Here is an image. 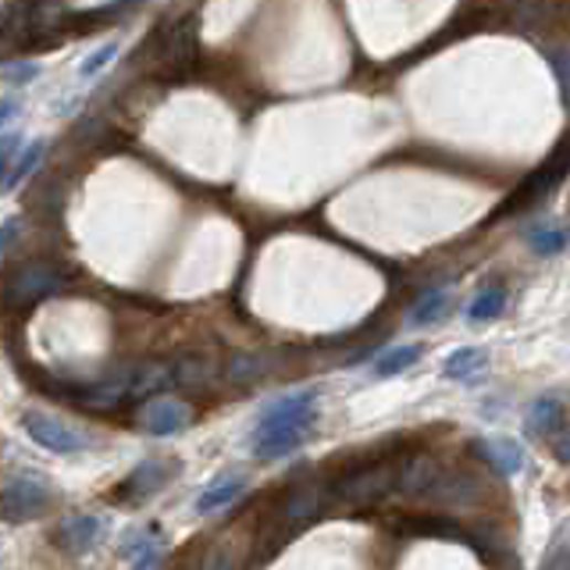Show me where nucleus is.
Returning a JSON list of instances; mask_svg holds the SVG:
<instances>
[{"mask_svg": "<svg viewBox=\"0 0 570 570\" xmlns=\"http://www.w3.org/2000/svg\"><path fill=\"white\" fill-rule=\"evenodd\" d=\"M211 378L208 360L203 357H171V360H136L122 363L101 382L86 389H75V395L89 407H115L129 400H147V395H161L168 389H193Z\"/></svg>", "mask_w": 570, "mask_h": 570, "instance_id": "f257e3e1", "label": "nucleus"}, {"mask_svg": "<svg viewBox=\"0 0 570 570\" xmlns=\"http://www.w3.org/2000/svg\"><path fill=\"white\" fill-rule=\"evenodd\" d=\"M61 272L54 264H43V261H29L11 267L8 275H0V307L22 314L29 307H36L40 299H46L51 293L61 289Z\"/></svg>", "mask_w": 570, "mask_h": 570, "instance_id": "f03ea898", "label": "nucleus"}, {"mask_svg": "<svg viewBox=\"0 0 570 570\" xmlns=\"http://www.w3.org/2000/svg\"><path fill=\"white\" fill-rule=\"evenodd\" d=\"M392 485H395V464L371 461L346 471L336 485H328V496L331 503H346V506H374L382 499H392Z\"/></svg>", "mask_w": 570, "mask_h": 570, "instance_id": "7ed1b4c3", "label": "nucleus"}, {"mask_svg": "<svg viewBox=\"0 0 570 570\" xmlns=\"http://www.w3.org/2000/svg\"><path fill=\"white\" fill-rule=\"evenodd\" d=\"M51 503H54V493L40 474H11V478L0 482V517H4L8 525H22V520L43 517L51 510Z\"/></svg>", "mask_w": 570, "mask_h": 570, "instance_id": "20e7f679", "label": "nucleus"}, {"mask_svg": "<svg viewBox=\"0 0 570 570\" xmlns=\"http://www.w3.org/2000/svg\"><path fill=\"white\" fill-rule=\"evenodd\" d=\"M22 428L25 435L36 442V446L51 450L57 456H72V453H83L89 446V439L78 432L75 424L61 421V418H51L43 414V410H29V414L22 418Z\"/></svg>", "mask_w": 570, "mask_h": 570, "instance_id": "39448f33", "label": "nucleus"}, {"mask_svg": "<svg viewBox=\"0 0 570 570\" xmlns=\"http://www.w3.org/2000/svg\"><path fill=\"white\" fill-rule=\"evenodd\" d=\"M478 499H482V482L474 478V474L439 461L424 503H432V506H474Z\"/></svg>", "mask_w": 570, "mask_h": 570, "instance_id": "423d86ee", "label": "nucleus"}, {"mask_svg": "<svg viewBox=\"0 0 570 570\" xmlns=\"http://www.w3.org/2000/svg\"><path fill=\"white\" fill-rule=\"evenodd\" d=\"M318 418V392L299 389L289 395H278L275 403L261 410L257 432H275V428H296V424H314Z\"/></svg>", "mask_w": 570, "mask_h": 570, "instance_id": "0eeeda50", "label": "nucleus"}, {"mask_svg": "<svg viewBox=\"0 0 570 570\" xmlns=\"http://www.w3.org/2000/svg\"><path fill=\"white\" fill-rule=\"evenodd\" d=\"M161 61L168 65V72H176V75H186L189 68L197 65V14L193 11H186L182 19L165 25Z\"/></svg>", "mask_w": 570, "mask_h": 570, "instance_id": "6e6552de", "label": "nucleus"}, {"mask_svg": "<svg viewBox=\"0 0 570 570\" xmlns=\"http://www.w3.org/2000/svg\"><path fill=\"white\" fill-rule=\"evenodd\" d=\"M193 424V407L176 395H161L139 410V428L154 439H168V435H182L186 428Z\"/></svg>", "mask_w": 570, "mask_h": 570, "instance_id": "1a4fd4ad", "label": "nucleus"}, {"mask_svg": "<svg viewBox=\"0 0 570 570\" xmlns=\"http://www.w3.org/2000/svg\"><path fill=\"white\" fill-rule=\"evenodd\" d=\"M101 531H104V520L97 514H75L54 528V546L61 552H68V557H83V552L97 546Z\"/></svg>", "mask_w": 570, "mask_h": 570, "instance_id": "9d476101", "label": "nucleus"}, {"mask_svg": "<svg viewBox=\"0 0 570 570\" xmlns=\"http://www.w3.org/2000/svg\"><path fill=\"white\" fill-rule=\"evenodd\" d=\"M314 424H296V428H275V432H253L250 446L257 461H282V456L296 453L310 439Z\"/></svg>", "mask_w": 570, "mask_h": 570, "instance_id": "9b49d317", "label": "nucleus"}, {"mask_svg": "<svg viewBox=\"0 0 570 570\" xmlns=\"http://www.w3.org/2000/svg\"><path fill=\"white\" fill-rule=\"evenodd\" d=\"M560 179H563V147H557V154H552L549 165H542V168L535 171V176L525 179V186L517 189V193L510 197V203H506L503 211H525V208H531V203L542 200Z\"/></svg>", "mask_w": 570, "mask_h": 570, "instance_id": "f8f14e48", "label": "nucleus"}, {"mask_svg": "<svg viewBox=\"0 0 570 570\" xmlns=\"http://www.w3.org/2000/svg\"><path fill=\"white\" fill-rule=\"evenodd\" d=\"M250 488V478L243 471H225L218 474L211 485H203V493L197 496V514H214V510H225L235 499Z\"/></svg>", "mask_w": 570, "mask_h": 570, "instance_id": "ddd939ff", "label": "nucleus"}, {"mask_svg": "<svg viewBox=\"0 0 570 570\" xmlns=\"http://www.w3.org/2000/svg\"><path fill=\"white\" fill-rule=\"evenodd\" d=\"M471 450L478 453L488 467L506 474V478H514V474L525 471V450H520L514 439H478V442H471Z\"/></svg>", "mask_w": 570, "mask_h": 570, "instance_id": "4468645a", "label": "nucleus"}, {"mask_svg": "<svg viewBox=\"0 0 570 570\" xmlns=\"http://www.w3.org/2000/svg\"><path fill=\"white\" fill-rule=\"evenodd\" d=\"M528 432L546 442L567 432V410H563L560 395H542V400H535V407L528 410Z\"/></svg>", "mask_w": 570, "mask_h": 570, "instance_id": "2eb2a0df", "label": "nucleus"}, {"mask_svg": "<svg viewBox=\"0 0 570 570\" xmlns=\"http://www.w3.org/2000/svg\"><path fill=\"white\" fill-rule=\"evenodd\" d=\"M171 471H179L176 464H165V461H147V464H139L129 478L122 482L118 488V496L122 499H142V496H154L157 488H161L168 478H171Z\"/></svg>", "mask_w": 570, "mask_h": 570, "instance_id": "dca6fc26", "label": "nucleus"}, {"mask_svg": "<svg viewBox=\"0 0 570 570\" xmlns=\"http://www.w3.org/2000/svg\"><path fill=\"white\" fill-rule=\"evenodd\" d=\"M485 363H488V350H482V346H464V350L450 353L442 374H446L450 382H471V378H478L485 371Z\"/></svg>", "mask_w": 570, "mask_h": 570, "instance_id": "f3484780", "label": "nucleus"}, {"mask_svg": "<svg viewBox=\"0 0 570 570\" xmlns=\"http://www.w3.org/2000/svg\"><path fill=\"white\" fill-rule=\"evenodd\" d=\"M421 360V346L418 342H403V346H392V350H386L382 357L374 360V368H371V378H395V374H403L410 371L414 363Z\"/></svg>", "mask_w": 570, "mask_h": 570, "instance_id": "a211bd4d", "label": "nucleus"}, {"mask_svg": "<svg viewBox=\"0 0 570 570\" xmlns=\"http://www.w3.org/2000/svg\"><path fill=\"white\" fill-rule=\"evenodd\" d=\"M506 304H510V293H506L503 285H488V289H482L478 296L471 299V307H467V321H471V325L496 321L499 314L506 310Z\"/></svg>", "mask_w": 570, "mask_h": 570, "instance_id": "6ab92c4d", "label": "nucleus"}, {"mask_svg": "<svg viewBox=\"0 0 570 570\" xmlns=\"http://www.w3.org/2000/svg\"><path fill=\"white\" fill-rule=\"evenodd\" d=\"M125 557L133 560V570H157L161 567V542H157L154 531L129 535V546H125Z\"/></svg>", "mask_w": 570, "mask_h": 570, "instance_id": "aec40b11", "label": "nucleus"}, {"mask_svg": "<svg viewBox=\"0 0 570 570\" xmlns=\"http://www.w3.org/2000/svg\"><path fill=\"white\" fill-rule=\"evenodd\" d=\"M528 246L538 257H557L567 250V232L560 225H535L528 229Z\"/></svg>", "mask_w": 570, "mask_h": 570, "instance_id": "412c9836", "label": "nucleus"}, {"mask_svg": "<svg viewBox=\"0 0 570 570\" xmlns=\"http://www.w3.org/2000/svg\"><path fill=\"white\" fill-rule=\"evenodd\" d=\"M43 139H36L33 147H25L22 154H19V161H14L11 168H8V176L0 179V189H14L19 182H25L29 176H33V171L40 168V161H43Z\"/></svg>", "mask_w": 570, "mask_h": 570, "instance_id": "4be33fe9", "label": "nucleus"}, {"mask_svg": "<svg viewBox=\"0 0 570 570\" xmlns=\"http://www.w3.org/2000/svg\"><path fill=\"white\" fill-rule=\"evenodd\" d=\"M446 307H450V293L446 289H432L414 310H410V325H418V328L432 325V321L442 318V314H446Z\"/></svg>", "mask_w": 570, "mask_h": 570, "instance_id": "5701e85b", "label": "nucleus"}, {"mask_svg": "<svg viewBox=\"0 0 570 570\" xmlns=\"http://www.w3.org/2000/svg\"><path fill=\"white\" fill-rule=\"evenodd\" d=\"M115 54H118V43H107V46H101V51H93L83 65H78V75L83 78H89V75H97L101 68H107L110 61H115Z\"/></svg>", "mask_w": 570, "mask_h": 570, "instance_id": "b1692460", "label": "nucleus"}, {"mask_svg": "<svg viewBox=\"0 0 570 570\" xmlns=\"http://www.w3.org/2000/svg\"><path fill=\"white\" fill-rule=\"evenodd\" d=\"M542 570H567V542H563V531L557 535V542L542 557Z\"/></svg>", "mask_w": 570, "mask_h": 570, "instance_id": "393cba45", "label": "nucleus"}, {"mask_svg": "<svg viewBox=\"0 0 570 570\" xmlns=\"http://www.w3.org/2000/svg\"><path fill=\"white\" fill-rule=\"evenodd\" d=\"M261 374V360H232L229 363V378L232 382H246V378H257Z\"/></svg>", "mask_w": 570, "mask_h": 570, "instance_id": "a878e982", "label": "nucleus"}, {"mask_svg": "<svg viewBox=\"0 0 570 570\" xmlns=\"http://www.w3.org/2000/svg\"><path fill=\"white\" fill-rule=\"evenodd\" d=\"M197 570H235V557L229 549H214V552L203 557V563Z\"/></svg>", "mask_w": 570, "mask_h": 570, "instance_id": "bb28decb", "label": "nucleus"}, {"mask_svg": "<svg viewBox=\"0 0 570 570\" xmlns=\"http://www.w3.org/2000/svg\"><path fill=\"white\" fill-rule=\"evenodd\" d=\"M40 75V65H33V61H25V65H11V68H4V78L8 83H29V78H36Z\"/></svg>", "mask_w": 570, "mask_h": 570, "instance_id": "cd10ccee", "label": "nucleus"}, {"mask_svg": "<svg viewBox=\"0 0 570 570\" xmlns=\"http://www.w3.org/2000/svg\"><path fill=\"white\" fill-rule=\"evenodd\" d=\"M19 136H4V139H0V179H4V171L11 168V157L14 154H19Z\"/></svg>", "mask_w": 570, "mask_h": 570, "instance_id": "c85d7f7f", "label": "nucleus"}, {"mask_svg": "<svg viewBox=\"0 0 570 570\" xmlns=\"http://www.w3.org/2000/svg\"><path fill=\"white\" fill-rule=\"evenodd\" d=\"M19 110H22L19 97H0V129H4V122H11Z\"/></svg>", "mask_w": 570, "mask_h": 570, "instance_id": "c756f323", "label": "nucleus"}, {"mask_svg": "<svg viewBox=\"0 0 570 570\" xmlns=\"http://www.w3.org/2000/svg\"><path fill=\"white\" fill-rule=\"evenodd\" d=\"M552 65H557V78H560V93L567 97V54L557 51V57H552Z\"/></svg>", "mask_w": 570, "mask_h": 570, "instance_id": "7c9ffc66", "label": "nucleus"}, {"mask_svg": "<svg viewBox=\"0 0 570 570\" xmlns=\"http://www.w3.org/2000/svg\"><path fill=\"white\" fill-rule=\"evenodd\" d=\"M14 229H19V221L11 218V221H8V229L0 232V250H8V246H11V240H14Z\"/></svg>", "mask_w": 570, "mask_h": 570, "instance_id": "2f4dec72", "label": "nucleus"}, {"mask_svg": "<svg viewBox=\"0 0 570 570\" xmlns=\"http://www.w3.org/2000/svg\"><path fill=\"white\" fill-rule=\"evenodd\" d=\"M506 570H520V563H517V567H506Z\"/></svg>", "mask_w": 570, "mask_h": 570, "instance_id": "473e14b6", "label": "nucleus"}]
</instances>
